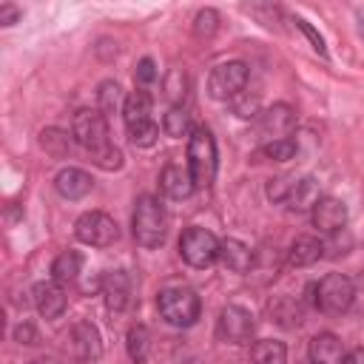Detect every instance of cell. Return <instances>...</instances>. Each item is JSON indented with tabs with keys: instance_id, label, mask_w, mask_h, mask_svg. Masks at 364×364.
<instances>
[{
	"instance_id": "10",
	"label": "cell",
	"mask_w": 364,
	"mask_h": 364,
	"mask_svg": "<svg viewBox=\"0 0 364 364\" xmlns=\"http://www.w3.org/2000/svg\"><path fill=\"white\" fill-rule=\"evenodd\" d=\"M253 327H256V324H253L250 310H245V307H239V304L222 307L219 321H216V333H219V338L228 341V344H245V341H250Z\"/></svg>"
},
{
	"instance_id": "6",
	"label": "cell",
	"mask_w": 364,
	"mask_h": 364,
	"mask_svg": "<svg viewBox=\"0 0 364 364\" xmlns=\"http://www.w3.org/2000/svg\"><path fill=\"white\" fill-rule=\"evenodd\" d=\"M219 239L205 228H188L179 236V253L191 267H208L219 259Z\"/></svg>"
},
{
	"instance_id": "1",
	"label": "cell",
	"mask_w": 364,
	"mask_h": 364,
	"mask_svg": "<svg viewBox=\"0 0 364 364\" xmlns=\"http://www.w3.org/2000/svg\"><path fill=\"white\" fill-rule=\"evenodd\" d=\"M134 239L136 245L142 247H159L165 242V233H168V216H165V208L159 205L156 196L145 193L136 199V208H134Z\"/></svg>"
},
{
	"instance_id": "2",
	"label": "cell",
	"mask_w": 364,
	"mask_h": 364,
	"mask_svg": "<svg viewBox=\"0 0 364 364\" xmlns=\"http://www.w3.org/2000/svg\"><path fill=\"white\" fill-rule=\"evenodd\" d=\"M188 171L196 188H208L216 176V142L205 125L193 128L188 136Z\"/></svg>"
},
{
	"instance_id": "33",
	"label": "cell",
	"mask_w": 364,
	"mask_h": 364,
	"mask_svg": "<svg viewBox=\"0 0 364 364\" xmlns=\"http://www.w3.org/2000/svg\"><path fill=\"white\" fill-rule=\"evenodd\" d=\"M91 162L94 165H100L102 171H117V168H122V154H119V148H105V151H100V154H94L91 156Z\"/></svg>"
},
{
	"instance_id": "9",
	"label": "cell",
	"mask_w": 364,
	"mask_h": 364,
	"mask_svg": "<svg viewBox=\"0 0 364 364\" xmlns=\"http://www.w3.org/2000/svg\"><path fill=\"white\" fill-rule=\"evenodd\" d=\"M296 128V111L287 105V102H276L264 111L256 114V131L267 139V142H276V139H287Z\"/></svg>"
},
{
	"instance_id": "17",
	"label": "cell",
	"mask_w": 364,
	"mask_h": 364,
	"mask_svg": "<svg viewBox=\"0 0 364 364\" xmlns=\"http://www.w3.org/2000/svg\"><path fill=\"white\" fill-rule=\"evenodd\" d=\"M324 256V242L316 236H296L287 250V264L290 267H310Z\"/></svg>"
},
{
	"instance_id": "32",
	"label": "cell",
	"mask_w": 364,
	"mask_h": 364,
	"mask_svg": "<svg viewBox=\"0 0 364 364\" xmlns=\"http://www.w3.org/2000/svg\"><path fill=\"white\" fill-rule=\"evenodd\" d=\"M216 23H219V14L213 9H205L196 14V23H193V34L196 37H210L216 31Z\"/></svg>"
},
{
	"instance_id": "34",
	"label": "cell",
	"mask_w": 364,
	"mask_h": 364,
	"mask_svg": "<svg viewBox=\"0 0 364 364\" xmlns=\"http://www.w3.org/2000/svg\"><path fill=\"white\" fill-rule=\"evenodd\" d=\"M134 80H136V85H151V82L156 80V65H154V60H151V57H142V60L136 63Z\"/></svg>"
},
{
	"instance_id": "37",
	"label": "cell",
	"mask_w": 364,
	"mask_h": 364,
	"mask_svg": "<svg viewBox=\"0 0 364 364\" xmlns=\"http://www.w3.org/2000/svg\"><path fill=\"white\" fill-rule=\"evenodd\" d=\"M17 17H20V11H17L14 6H9V3H6V6H0V23H3V26H11Z\"/></svg>"
},
{
	"instance_id": "38",
	"label": "cell",
	"mask_w": 364,
	"mask_h": 364,
	"mask_svg": "<svg viewBox=\"0 0 364 364\" xmlns=\"http://www.w3.org/2000/svg\"><path fill=\"white\" fill-rule=\"evenodd\" d=\"M341 364H364V347H353V350H347L344 358H341Z\"/></svg>"
},
{
	"instance_id": "12",
	"label": "cell",
	"mask_w": 364,
	"mask_h": 364,
	"mask_svg": "<svg viewBox=\"0 0 364 364\" xmlns=\"http://www.w3.org/2000/svg\"><path fill=\"white\" fill-rule=\"evenodd\" d=\"M313 225L321 233H338L347 225V205L336 196H321L313 205Z\"/></svg>"
},
{
	"instance_id": "8",
	"label": "cell",
	"mask_w": 364,
	"mask_h": 364,
	"mask_svg": "<svg viewBox=\"0 0 364 364\" xmlns=\"http://www.w3.org/2000/svg\"><path fill=\"white\" fill-rule=\"evenodd\" d=\"M74 233L82 245H91V247H108L117 242L119 230H117V222L102 213V210H88L82 213L77 222H74Z\"/></svg>"
},
{
	"instance_id": "41",
	"label": "cell",
	"mask_w": 364,
	"mask_h": 364,
	"mask_svg": "<svg viewBox=\"0 0 364 364\" xmlns=\"http://www.w3.org/2000/svg\"><path fill=\"white\" fill-rule=\"evenodd\" d=\"M310 364H316V361H310Z\"/></svg>"
},
{
	"instance_id": "24",
	"label": "cell",
	"mask_w": 364,
	"mask_h": 364,
	"mask_svg": "<svg viewBox=\"0 0 364 364\" xmlns=\"http://www.w3.org/2000/svg\"><path fill=\"white\" fill-rule=\"evenodd\" d=\"M253 364H287V347L276 338H262L250 350Z\"/></svg>"
},
{
	"instance_id": "25",
	"label": "cell",
	"mask_w": 364,
	"mask_h": 364,
	"mask_svg": "<svg viewBox=\"0 0 364 364\" xmlns=\"http://www.w3.org/2000/svg\"><path fill=\"white\" fill-rule=\"evenodd\" d=\"M40 145H43V151H46L48 156H54V159H65V156L71 154V136H68L65 131H60V128H46V131H40Z\"/></svg>"
},
{
	"instance_id": "22",
	"label": "cell",
	"mask_w": 364,
	"mask_h": 364,
	"mask_svg": "<svg viewBox=\"0 0 364 364\" xmlns=\"http://www.w3.org/2000/svg\"><path fill=\"white\" fill-rule=\"evenodd\" d=\"M270 316H273V321L276 324H282V327H299L301 324V318H304V310H301V301L299 299H293V296H276L273 301H270Z\"/></svg>"
},
{
	"instance_id": "15",
	"label": "cell",
	"mask_w": 364,
	"mask_h": 364,
	"mask_svg": "<svg viewBox=\"0 0 364 364\" xmlns=\"http://www.w3.org/2000/svg\"><path fill=\"white\" fill-rule=\"evenodd\" d=\"M159 188L171 199H188L196 185H193V176H191L188 168H182V165H165L162 173H159Z\"/></svg>"
},
{
	"instance_id": "3",
	"label": "cell",
	"mask_w": 364,
	"mask_h": 364,
	"mask_svg": "<svg viewBox=\"0 0 364 364\" xmlns=\"http://www.w3.org/2000/svg\"><path fill=\"white\" fill-rule=\"evenodd\" d=\"M156 307H159V316L173 327H191L202 313V301H199L196 290L182 287V284L159 290Z\"/></svg>"
},
{
	"instance_id": "31",
	"label": "cell",
	"mask_w": 364,
	"mask_h": 364,
	"mask_svg": "<svg viewBox=\"0 0 364 364\" xmlns=\"http://www.w3.org/2000/svg\"><path fill=\"white\" fill-rule=\"evenodd\" d=\"M293 182H296V176H276V179H270L267 182V199L270 202H287Z\"/></svg>"
},
{
	"instance_id": "16",
	"label": "cell",
	"mask_w": 364,
	"mask_h": 364,
	"mask_svg": "<svg viewBox=\"0 0 364 364\" xmlns=\"http://www.w3.org/2000/svg\"><path fill=\"white\" fill-rule=\"evenodd\" d=\"M54 188H57V193L65 196V199H82V196L94 188V179H91V173H85L82 168H63V171L57 173V179H54Z\"/></svg>"
},
{
	"instance_id": "13",
	"label": "cell",
	"mask_w": 364,
	"mask_h": 364,
	"mask_svg": "<svg viewBox=\"0 0 364 364\" xmlns=\"http://www.w3.org/2000/svg\"><path fill=\"white\" fill-rule=\"evenodd\" d=\"M100 287H102V296H105L108 310L122 313L131 304V279H128L125 270H108L100 279Z\"/></svg>"
},
{
	"instance_id": "39",
	"label": "cell",
	"mask_w": 364,
	"mask_h": 364,
	"mask_svg": "<svg viewBox=\"0 0 364 364\" xmlns=\"http://www.w3.org/2000/svg\"><path fill=\"white\" fill-rule=\"evenodd\" d=\"M28 364H60L57 358H48V355H43V358H34V361H28Z\"/></svg>"
},
{
	"instance_id": "35",
	"label": "cell",
	"mask_w": 364,
	"mask_h": 364,
	"mask_svg": "<svg viewBox=\"0 0 364 364\" xmlns=\"http://www.w3.org/2000/svg\"><path fill=\"white\" fill-rule=\"evenodd\" d=\"M293 23H296V26H299V28H301V31L307 34V40L313 43V48H316V51H318V54L324 57V54H327V48H324V40H321V34H318V31H316V28H313V26H310L307 20H301V17H296Z\"/></svg>"
},
{
	"instance_id": "26",
	"label": "cell",
	"mask_w": 364,
	"mask_h": 364,
	"mask_svg": "<svg viewBox=\"0 0 364 364\" xmlns=\"http://www.w3.org/2000/svg\"><path fill=\"white\" fill-rule=\"evenodd\" d=\"M128 355H131V361L134 364H145V358H148V347H151V333H148V327L145 324H134L131 330H128Z\"/></svg>"
},
{
	"instance_id": "30",
	"label": "cell",
	"mask_w": 364,
	"mask_h": 364,
	"mask_svg": "<svg viewBox=\"0 0 364 364\" xmlns=\"http://www.w3.org/2000/svg\"><path fill=\"white\" fill-rule=\"evenodd\" d=\"M128 136H131V142H134V145H139V148H148V145H154V142H156V136H159V128H156V122H145V125L128 128Z\"/></svg>"
},
{
	"instance_id": "18",
	"label": "cell",
	"mask_w": 364,
	"mask_h": 364,
	"mask_svg": "<svg viewBox=\"0 0 364 364\" xmlns=\"http://www.w3.org/2000/svg\"><path fill=\"white\" fill-rule=\"evenodd\" d=\"M219 262L233 273H247L253 267V250L239 239H225L219 245Z\"/></svg>"
},
{
	"instance_id": "11",
	"label": "cell",
	"mask_w": 364,
	"mask_h": 364,
	"mask_svg": "<svg viewBox=\"0 0 364 364\" xmlns=\"http://www.w3.org/2000/svg\"><path fill=\"white\" fill-rule=\"evenodd\" d=\"M68 350H71V358L80 361V364H91L102 355V338H100V330L91 324V321H77L68 333Z\"/></svg>"
},
{
	"instance_id": "27",
	"label": "cell",
	"mask_w": 364,
	"mask_h": 364,
	"mask_svg": "<svg viewBox=\"0 0 364 364\" xmlns=\"http://www.w3.org/2000/svg\"><path fill=\"white\" fill-rule=\"evenodd\" d=\"M162 128H165V134L173 136V139L185 136V134H193V128H191V114H188L185 108H179V105H173V108L165 114Z\"/></svg>"
},
{
	"instance_id": "36",
	"label": "cell",
	"mask_w": 364,
	"mask_h": 364,
	"mask_svg": "<svg viewBox=\"0 0 364 364\" xmlns=\"http://www.w3.org/2000/svg\"><path fill=\"white\" fill-rule=\"evenodd\" d=\"M14 338H17L20 344H37V330H34V324H28V321L17 324V330H14Z\"/></svg>"
},
{
	"instance_id": "20",
	"label": "cell",
	"mask_w": 364,
	"mask_h": 364,
	"mask_svg": "<svg viewBox=\"0 0 364 364\" xmlns=\"http://www.w3.org/2000/svg\"><path fill=\"white\" fill-rule=\"evenodd\" d=\"M151 94L148 91H131L125 97V105H122V117H125V128H136V125H145V122H154L151 119Z\"/></svg>"
},
{
	"instance_id": "14",
	"label": "cell",
	"mask_w": 364,
	"mask_h": 364,
	"mask_svg": "<svg viewBox=\"0 0 364 364\" xmlns=\"http://www.w3.org/2000/svg\"><path fill=\"white\" fill-rule=\"evenodd\" d=\"M65 293L63 287L51 279V282H37L34 284V307L43 318H57L65 313Z\"/></svg>"
},
{
	"instance_id": "4",
	"label": "cell",
	"mask_w": 364,
	"mask_h": 364,
	"mask_svg": "<svg viewBox=\"0 0 364 364\" xmlns=\"http://www.w3.org/2000/svg\"><path fill=\"white\" fill-rule=\"evenodd\" d=\"M310 293H313V304L330 316H341L344 310H350L355 299V287L344 273H327L318 284L310 287Z\"/></svg>"
},
{
	"instance_id": "19",
	"label": "cell",
	"mask_w": 364,
	"mask_h": 364,
	"mask_svg": "<svg viewBox=\"0 0 364 364\" xmlns=\"http://www.w3.org/2000/svg\"><path fill=\"white\" fill-rule=\"evenodd\" d=\"M344 353L347 350L341 347L338 336H333V333H318L310 338V361H316V364H341Z\"/></svg>"
},
{
	"instance_id": "7",
	"label": "cell",
	"mask_w": 364,
	"mask_h": 364,
	"mask_svg": "<svg viewBox=\"0 0 364 364\" xmlns=\"http://www.w3.org/2000/svg\"><path fill=\"white\" fill-rule=\"evenodd\" d=\"M247 85V65L242 60L219 63L208 77V94L213 100H236Z\"/></svg>"
},
{
	"instance_id": "21",
	"label": "cell",
	"mask_w": 364,
	"mask_h": 364,
	"mask_svg": "<svg viewBox=\"0 0 364 364\" xmlns=\"http://www.w3.org/2000/svg\"><path fill=\"white\" fill-rule=\"evenodd\" d=\"M321 196H318V182L313 179V176H301V179H296L293 182V188H290V196H287V208L290 210H313V205L318 202Z\"/></svg>"
},
{
	"instance_id": "29",
	"label": "cell",
	"mask_w": 364,
	"mask_h": 364,
	"mask_svg": "<svg viewBox=\"0 0 364 364\" xmlns=\"http://www.w3.org/2000/svg\"><path fill=\"white\" fill-rule=\"evenodd\" d=\"M97 102H100V111L108 117V114H114L117 108H119V102H122V91H119V85L114 82V80H105L102 85H100V91H97ZM125 105V102H122Z\"/></svg>"
},
{
	"instance_id": "40",
	"label": "cell",
	"mask_w": 364,
	"mask_h": 364,
	"mask_svg": "<svg viewBox=\"0 0 364 364\" xmlns=\"http://www.w3.org/2000/svg\"><path fill=\"white\" fill-rule=\"evenodd\" d=\"M358 34L364 37V14H358Z\"/></svg>"
},
{
	"instance_id": "28",
	"label": "cell",
	"mask_w": 364,
	"mask_h": 364,
	"mask_svg": "<svg viewBox=\"0 0 364 364\" xmlns=\"http://www.w3.org/2000/svg\"><path fill=\"white\" fill-rule=\"evenodd\" d=\"M296 151H299V145H296V139H276V142H264L259 151H256V156H264V159H270V162H287V159H293L296 156Z\"/></svg>"
},
{
	"instance_id": "5",
	"label": "cell",
	"mask_w": 364,
	"mask_h": 364,
	"mask_svg": "<svg viewBox=\"0 0 364 364\" xmlns=\"http://www.w3.org/2000/svg\"><path fill=\"white\" fill-rule=\"evenodd\" d=\"M71 136L94 156L105 148H111L108 142V122H105V114L100 108H80L71 119Z\"/></svg>"
},
{
	"instance_id": "23",
	"label": "cell",
	"mask_w": 364,
	"mask_h": 364,
	"mask_svg": "<svg viewBox=\"0 0 364 364\" xmlns=\"http://www.w3.org/2000/svg\"><path fill=\"white\" fill-rule=\"evenodd\" d=\"M80 267H82V256L77 250H63L54 262H51V279L57 284H71L77 276H80Z\"/></svg>"
}]
</instances>
